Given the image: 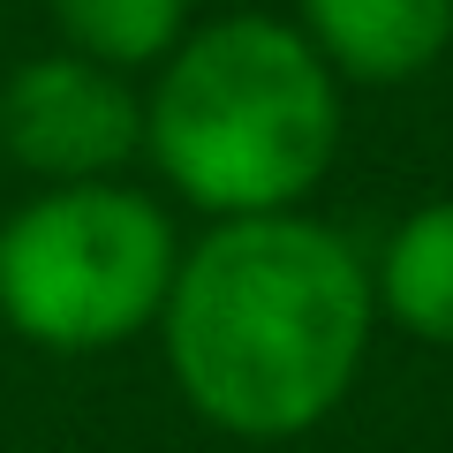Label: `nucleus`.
Masks as SVG:
<instances>
[{"label":"nucleus","mask_w":453,"mask_h":453,"mask_svg":"<svg viewBox=\"0 0 453 453\" xmlns=\"http://www.w3.org/2000/svg\"><path fill=\"white\" fill-rule=\"evenodd\" d=\"M371 265L310 211L219 219L181 250L159 303V348L181 401L226 438H303L371 356Z\"/></svg>","instance_id":"nucleus-1"},{"label":"nucleus","mask_w":453,"mask_h":453,"mask_svg":"<svg viewBox=\"0 0 453 453\" xmlns=\"http://www.w3.org/2000/svg\"><path fill=\"white\" fill-rule=\"evenodd\" d=\"M144 151L211 219L295 211L340 151V76L288 16L196 23L159 61Z\"/></svg>","instance_id":"nucleus-2"},{"label":"nucleus","mask_w":453,"mask_h":453,"mask_svg":"<svg viewBox=\"0 0 453 453\" xmlns=\"http://www.w3.org/2000/svg\"><path fill=\"white\" fill-rule=\"evenodd\" d=\"M174 219L129 181H46L0 226V318L31 348L98 356L121 348L174 288Z\"/></svg>","instance_id":"nucleus-3"},{"label":"nucleus","mask_w":453,"mask_h":453,"mask_svg":"<svg viewBox=\"0 0 453 453\" xmlns=\"http://www.w3.org/2000/svg\"><path fill=\"white\" fill-rule=\"evenodd\" d=\"M0 151L38 181H113L144 151V98L83 53H38L0 83Z\"/></svg>","instance_id":"nucleus-4"},{"label":"nucleus","mask_w":453,"mask_h":453,"mask_svg":"<svg viewBox=\"0 0 453 453\" xmlns=\"http://www.w3.org/2000/svg\"><path fill=\"white\" fill-rule=\"evenodd\" d=\"M295 16L333 76L378 91L423 76L453 46V0H295Z\"/></svg>","instance_id":"nucleus-5"},{"label":"nucleus","mask_w":453,"mask_h":453,"mask_svg":"<svg viewBox=\"0 0 453 453\" xmlns=\"http://www.w3.org/2000/svg\"><path fill=\"white\" fill-rule=\"evenodd\" d=\"M371 295L401 333L431 340V348H453V196L416 204L386 234Z\"/></svg>","instance_id":"nucleus-6"},{"label":"nucleus","mask_w":453,"mask_h":453,"mask_svg":"<svg viewBox=\"0 0 453 453\" xmlns=\"http://www.w3.org/2000/svg\"><path fill=\"white\" fill-rule=\"evenodd\" d=\"M68 53L106 68H159L189 31V0H46Z\"/></svg>","instance_id":"nucleus-7"}]
</instances>
